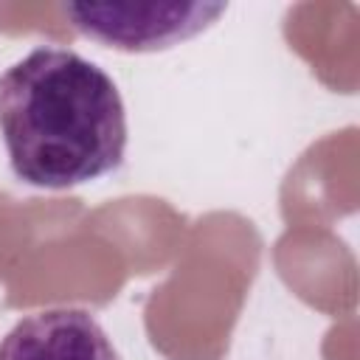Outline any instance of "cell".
Returning <instances> with one entry per match:
<instances>
[{
  "label": "cell",
  "mask_w": 360,
  "mask_h": 360,
  "mask_svg": "<svg viewBox=\"0 0 360 360\" xmlns=\"http://www.w3.org/2000/svg\"><path fill=\"white\" fill-rule=\"evenodd\" d=\"M0 135L17 180L62 191L124 163L127 110L96 62L39 45L0 76Z\"/></svg>",
  "instance_id": "6da1fadb"
},
{
  "label": "cell",
  "mask_w": 360,
  "mask_h": 360,
  "mask_svg": "<svg viewBox=\"0 0 360 360\" xmlns=\"http://www.w3.org/2000/svg\"><path fill=\"white\" fill-rule=\"evenodd\" d=\"M225 3H65L70 25L107 48L166 51L197 37L225 14Z\"/></svg>",
  "instance_id": "7a4b0ae2"
},
{
  "label": "cell",
  "mask_w": 360,
  "mask_h": 360,
  "mask_svg": "<svg viewBox=\"0 0 360 360\" xmlns=\"http://www.w3.org/2000/svg\"><path fill=\"white\" fill-rule=\"evenodd\" d=\"M0 360H121V354L90 312L65 307L17 321L0 340Z\"/></svg>",
  "instance_id": "3957f363"
}]
</instances>
